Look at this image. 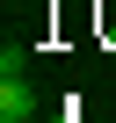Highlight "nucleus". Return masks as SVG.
Listing matches in <instances>:
<instances>
[{"mask_svg": "<svg viewBox=\"0 0 116 123\" xmlns=\"http://www.w3.org/2000/svg\"><path fill=\"white\" fill-rule=\"evenodd\" d=\"M29 116H36V94H29L22 73H7L0 80V123H29Z\"/></svg>", "mask_w": 116, "mask_h": 123, "instance_id": "1", "label": "nucleus"}]
</instances>
